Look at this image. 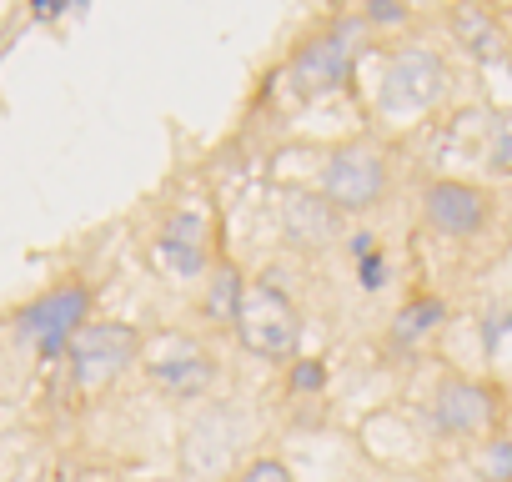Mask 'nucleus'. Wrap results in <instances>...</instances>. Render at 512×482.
Wrapping results in <instances>:
<instances>
[{
	"mask_svg": "<svg viewBox=\"0 0 512 482\" xmlns=\"http://www.w3.org/2000/svg\"><path fill=\"white\" fill-rule=\"evenodd\" d=\"M236 337L251 357L262 362H287L297 357V342H302V312L292 307V297L282 287H272V277L262 282H246V302H241V317H236Z\"/></svg>",
	"mask_w": 512,
	"mask_h": 482,
	"instance_id": "20e7f679",
	"label": "nucleus"
},
{
	"mask_svg": "<svg viewBox=\"0 0 512 482\" xmlns=\"http://www.w3.org/2000/svg\"><path fill=\"white\" fill-rule=\"evenodd\" d=\"M477 472L482 482H512V437H487L477 447Z\"/></svg>",
	"mask_w": 512,
	"mask_h": 482,
	"instance_id": "dca6fc26",
	"label": "nucleus"
},
{
	"mask_svg": "<svg viewBox=\"0 0 512 482\" xmlns=\"http://www.w3.org/2000/svg\"><path fill=\"white\" fill-rule=\"evenodd\" d=\"M287 387H292V397H307V392L317 397V392L327 387V357H297Z\"/></svg>",
	"mask_w": 512,
	"mask_h": 482,
	"instance_id": "f3484780",
	"label": "nucleus"
},
{
	"mask_svg": "<svg viewBox=\"0 0 512 482\" xmlns=\"http://www.w3.org/2000/svg\"><path fill=\"white\" fill-rule=\"evenodd\" d=\"M427 417L442 437H457V442H472V437H487L492 432V417H497V402L482 382L462 377V372H442L427 392Z\"/></svg>",
	"mask_w": 512,
	"mask_h": 482,
	"instance_id": "1a4fd4ad",
	"label": "nucleus"
},
{
	"mask_svg": "<svg viewBox=\"0 0 512 482\" xmlns=\"http://www.w3.org/2000/svg\"><path fill=\"white\" fill-rule=\"evenodd\" d=\"M422 221L447 241H472L492 221V191L462 176H437L422 186Z\"/></svg>",
	"mask_w": 512,
	"mask_h": 482,
	"instance_id": "6e6552de",
	"label": "nucleus"
},
{
	"mask_svg": "<svg viewBox=\"0 0 512 482\" xmlns=\"http://www.w3.org/2000/svg\"><path fill=\"white\" fill-rule=\"evenodd\" d=\"M357 21L367 31H402V26H412V6L407 0H362Z\"/></svg>",
	"mask_w": 512,
	"mask_h": 482,
	"instance_id": "2eb2a0df",
	"label": "nucleus"
},
{
	"mask_svg": "<svg viewBox=\"0 0 512 482\" xmlns=\"http://www.w3.org/2000/svg\"><path fill=\"white\" fill-rule=\"evenodd\" d=\"M362 46H367V26L357 21V16H332V21H322L317 31H307L297 46H292V56H287V81H292V91L302 96V101H327V96H337L347 81H352V71H357V61H362Z\"/></svg>",
	"mask_w": 512,
	"mask_h": 482,
	"instance_id": "f257e3e1",
	"label": "nucleus"
},
{
	"mask_svg": "<svg viewBox=\"0 0 512 482\" xmlns=\"http://www.w3.org/2000/svg\"><path fill=\"white\" fill-rule=\"evenodd\" d=\"M141 367H146V377H151L166 397H176V402H196V397H206L211 382H216V372H221L216 352H211L201 337L181 332V327H161V332H151L146 347H141Z\"/></svg>",
	"mask_w": 512,
	"mask_h": 482,
	"instance_id": "7ed1b4c3",
	"label": "nucleus"
},
{
	"mask_svg": "<svg viewBox=\"0 0 512 482\" xmlns=\"http://www.w3.org/2000/svg\"><path fill=\"white\" fill-rule=\"evenodd\" d=\"M492 166H497V171H512V141H507V136L497 141V151H492Z\"/></svg>",
	"mask_w": 512,
	"mask_h": 482,
	"instance_id": "412c9836",
	"label": "nucleus"
},
{
	"mask_svg": "<svg viewBox=\"0 0 512 482\" xmlns=\"http://www.w3.org/2000/svg\"><path fill=\"white\" fill-rule=\"evenodd\" d=\"M447 66L437 51L427 46H402L392 51L387 71H382V86H377V111L382 116H412V111H427L447 96Z\"/></svg>",
	"mask_w": 512,
	"mask_h": 482,
	"instance_id": "423d86ee",
	"label": "nucleus"
},
{
	"mask_svg": "<svg viewBox=\"0 0 512 482\" xmlns=\"http://www.w3.org/2000/svg\"><path fill=\"white\" fill-rule=\"evenodd\" d=\"M241 302H246V277H241V267H236L231 257L211 262L206 287H201V322L216 327V332H236Z\"/></svg>",
	"mask_w": 512,
	"mask_h": 482,
	"instance_id": "ddd939ff",
	"label": "nucleus"
},
{
	"mask_svg": "<svg viewBox=\"0 0 512 482\" xmlns=\"http://www.w3.org/2000/svg\"><path fill=\"white\" fill-rule=\"evenodd\" d=\"M141 347H146V337L126 322H86L71 342V382L81 392L111 387L131 362H141Z\"/></svg>",
	"mask_w": 512,
	"mask_h": 482,
	"instance_id": "0eeeda50",
	"label": "nucleus"
},
{
	"mask_svg": "<svg viewBox=\"0 0 512 482\" xmlns=\"http://www.w3.org/2000/svg\"><path fill=\"white\" fill-rule=\"evenodd\" d=\"M282 236L302 252H322L332 241H347V216L322 196V191H307V186H287L282 191Z\"/></svg>",
	"mask_w": 512,
	"mask_h": 482,
	"instance_id": "9b49d317",
	"label": "nucleus"
},
{
	"mask_svg": "<svg viewBox=\"0 0 512 482\" xmlns=\"http://www.w3.org/2000/svg\"><path fill=\"white\" fill-rule=\"evenodd\" d=\"M387 181H392L387 146L372 141V136H352V141H337L327 151V166H322V186L317 191L342 216H362V211H372L387 196Z\"/></svg>",
	"mask_w": 512,
	"mask_h": 482,
	"instance_id": "f03ea898",
	"label": "nucleus"
},
{
	"mask_svg": "<svg viewBox=\"0 0 512 482\" xmlns=\"http://www.w3.org/2000/svg\"><path fill=\"white\" fill-rule=\"evenodd\" d=\"M91 322V287L86 282H61L51 292H41L36 302H26L16 312V332L26 342H36L41 357H61L71 352L76 332Z\"/></svg>",
	"mask_w": 512,
	"mask_h": 482,
	"instance_id": "39448f33",
	"label": "nucleus"
},
{
	"mask_svg": "<svg viewBox=\"0 0 512 482\" xmlns=\"http://www.w3.org/2000/svg\"><path fill=\"white\" fill-rule=\"evenodd\" d=\"M231 482H297V477H292V467H287L282 457H256V462H246Z\"/></svg>",
	"mask_w": 512,
	"mask_h": 482,
	"instance_id": "a211bd4d",
	"label": "nucleus"
},
{
	"mask_svg": "<svg viewBox=\"0 0 512 482\" xmlns=\"http://www.w3.org/2000/svg\"><path fill=\"white\" fill-rule=\"evenodd\" d=\"M357 267V287L362 292H382L387 287V272H392V262H387V252L377 247V252H367L362 262H352Z\"/></svg>",
	"mask_w": 512,
	"mask_h": 482,
	"instance_id": "6ab92c4d",
	"label": "nucleus"
},
{
	"mask_svg": "<svg viewBox=\"0 0 512 482\" xmlns=\"http://www.w3.org/2000/svg\"><path fill=\"white\" fill-rule=\"evenodd\" d=\"M61 11H66V0H31V16L36 21H56Z\"/></svg>",
	"mask_w": 512,
	"mask_h": 482,
	"instance_id": "aec40b11",
	"label": "nucleus"
},
{
	"mask_svg": "<svg viewBox=\"0 0 512 482\" xmlns=\"http://www.w3.org/2000/svg\"><path fill=\"white\" fill-rule=\"evenodd\" d=\"M442 322H447V302H442L437 292H412V297L392 312L387 337H392L397 347H417V342H427Z\"/></svg>",
	"mask_w": 512,
	"mask_h": 482,
	"instance_id": "4468645a",
	"label": "nucleus"
},
{
	"mask_svg": "<svg viewBox=\"0 0 512 482\" xmlns=\"http://www.w3.org/2000/svg\"><path fill=\"white\" fill-rule=\"evenodd\" d=\"M447 31H452V41H457L477 66H497V61H507V51H512L507 21L497 16L492 0H452Z\"/></svg>",
	"mask_w": 512,
	"mask_h": 482,
	"instance_id": "f8f14e48",
	"label": "nucleus"
},
{
	"mask_svg": "<svg viewBox=\"0 0 512 482\" xmlns=\"http://www.w3.org/2000/svg\"><path fill=\"white\" fill-rule=\"evenodd\" d=\"M156 262L176 282H196L211 272V221L201 206H176L156 231Z\"/></svg>",
	"mask_w": 512,
	"mask_h": 482,
	"instance_id": "9d476101",
	"label": "nucleus"
}]
</instances>
